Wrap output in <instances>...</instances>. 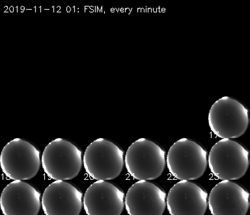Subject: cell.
I'll use <instances>...</instances> for the list:
<instances>
[{
	"label": "cell",
	"mask_w": 250,
	"mask_h": 215,
	"mask_svg": "<svg viewBox=\"0 0 250 215\" xmlns=\"http://www.w3.org/2000/svg\"><path fill=\"white\" fill-rule=\"evenodd\" d=\"M208 205L212 215H246L250 207V194L237 183L222 181L210 191Z\"/></svg>",
	"instance_id": "cell-12"
},
{
	"label": "cell",
	"mask_w": 250,
	"mask_h": 215,
	"mask_svg": "<svg viewBox=\"0 0 250 215\" xmlns=\"http://www.w3.org/2000/svg\"><path fill=\"white\" fill-rule=\"evenodd\" d=\"M83 205V194L68 182H52L43 193L42 208L45 215H79Z\"/></svg>",
	"instance_id": "cell-10"
},
{
	"label": "cell",
	"mask_w": 250,
	"mask_h": 215,
	"mask_svg": "<svg viewBox=\"0 0 250 215\" xmlns=\"http://www.w3.org/2000/svg\"><path fill=\"white\" fill-rule=\"evenodd\" d=\"M125 205L128 215H162L166 210V194L151 182L139 181L127 191Z\"/></svg>",
	"instance_id": "cell-11"
},
{
	"label": "cell",
	"mask_w": 250,
	"mask_h": 215,
	"mask_svg": "<svg viewBox=\"0 0 250 215\" xmlns=\"http://www.w3.org/2000/svg\"><path fill=\"white\" fill-rule=\"evenodd\" d=\"M0 205L3 215H37L41 207V193L26 182L14 181L4 188Z\"/></svg>",
	"instance_id": "cell-13"
},
{
	"label": "cell",
	"mask_w": 250,
	"mask_h": 215,
	"mask_svg": "<svg viewBox=\"0 0 250 215\" xmlns=\"http://www.w3.org/2000/svg\"><path fill=\"white\" fill-rule=\"evenodd\" d=\"M83 204L87 215H121L124 210L125 194L114 184L97 181L86 190Z\"/></svg>",
	"instance_id": "cell-9"
},
{
	"label": "cell",
	"mask_w": 250,
	"mask_h": 215,
	"mask_svg": "<svg viewBox=\"0 0 250 215\" xmlns=\"http://www.w3.org/2000/svg\"><path fill=\"white\" fill-rule=\"evenodd\" d=\"M82 165L81 150L65 139L52 141L42 152L43 170L48 177L56 181L74 179L79 174Z\"/></svg>",
	"instance_id": "cell-4"
},
{
	"label": "cell",
	"mask_w": 250,
	"mask_h": 215,
	"mask_svg": "<svg viewBox=\"0 0 250 215\" xmlns=\"http://www.w3.org/2000/svg\"><path fill=\"white\" fill-rule=\"evenodd\" d=\"M208 124L211 130L219 138H239L249 125L248 109L234 98H221L213 104L209 111Z\"/></svg>",
	"instance_id": "cell-7"
},
{
	"label": "cell",
	"mask_w": 250,
	"mask_h": 215,
	"mask_svg": "<svg viewBox=\"0 0 250 215\" xmlns=\"http://www.w3.org/2000/svg\"><path fill=\"white\" fill-rule=\"evenodd\" d=\"M124 165V151L107 139L93 141L84 152V168L90 177L97 181L115 179L120 175Z\"/></svg>",
	"instance_id": "cell-1"
},
{
	"label": "cell",
	"mask_w": 250,
	"mask_h": 215,
	"mask_svg": "<svg viewBox=\"0 0 250 215\" xmlns=\"http://www.w3.org/2000/svg\"><path fill=\"white\" fill-rule=\"evenodd\" d=\"M166 205L170 215H204L208 208V194L197 184L181 181L170 189Z\"/></svg>",
	"instance_id": "cell-8"
},
{
	"label": "cell",
	"mask_w": 250,
	"mask_h": 215,
	"mask_svg": "<svg viewBox=\"0 0 250 215\" xmlns=\"http://www.w3.org/2000/svg\"><path fill=\"white\" fill-rule=\"evenodd\" d=\"M249 151L231 139H222L213 146L208 155V166L215 177L222 181L238 180L249 168Z\"/></svg>",
	"instance_id": "cell-5"
},
{
	"label": "cell",
	"mask_w": 250,
	"mask_h": 215,
	"mask_svg": "<svg viewBox=\"0 0 250 215\" xmlns=\"http://www.w3.org/2000/svg\"><path fill=\"white\" fill-rule=\"evenodd\" d=\"M41 164L40 150L23 139L15 138L8 142L0 156L2 171L14 181L32 179L38 173Z\"/></svg>",
	"instance_id": "cell-6"
},
{
	"label": "cell",
	"mask_w": 250,
	"mask_h": 215,
	"mask_svg": "<svg viewBox=\"0 0 250 215\" xmlns=\"http://www.w3.org/2000/svg\"><path fill=\"white\" fill-rule=\"evenodd\" d=\"M207 165V150L191 139L177 141L167 152L168 170L174 177L181 181L196 180L202 177Z\"/></svg>",
	"instance_id": "cell-2"
},
{
	"label": "cell",
	"mask_w": 250,
	"mask_h": 215,
	"mask_svg": "<svg viewBox=\"0 0 250 215\" xmlns=\"http://www.w3.org/2000/svg\"><path fill=\"white\" fill-rule=\"evenodd\" d=\"M166 165L165 150L160 145L146 138L135 141L125 155L127 171L139 181L157 179L162 175Z\"/></svg>",
	"instance_id": "cell-3"
}]
</instances>
